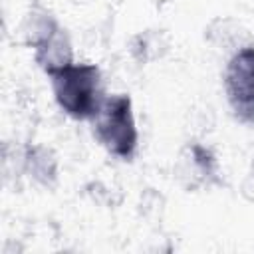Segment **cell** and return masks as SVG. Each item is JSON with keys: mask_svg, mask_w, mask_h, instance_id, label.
<instances>
[{"mask_svg": "<svg viewBox=\"0 0 254 254\" xmlns=\"http://www.w3.org/2000/svg\"><path fill=\"white\" fill-rule=\"evenodd\" d=\"M246 181H252V190H254V159H252V169H250V173H248Z\"/></svg>", "mask_w": 254, "mask_h": 254, "instance_id": "ba28073f", "label": "cell"}, {"mask_svg": "<svg viewBox=\"0 0 254 254\" xmlns=\"http://www.w3.org/2000/svg\"><path fill=\"white\" fill-rule=\"evenodd\" d=\"M54 99L62 113L75 121H91L107 93L101 69L89 62H71L48 73Z\"/></svg>", "mask_w": 254, "mask_h": 254, "instance_id": "6da1fadb", "label": "cell"}, {"mask_svg": "<svg viewBox=\"0 0 254 254\" xmlns=\"http://www.w3.org/2000/svg\"><path fill=\"white\" fill-rule=\"evenodd\" d=\"M32 52H34V62L46 75L75 62L71 38L64 26H60L50 38H46L42 44H38Z\"/></svg>", "mask_w": 254, "mask_h": 254, "instance_id": "8992f818", "label": "cell"}, {"mask_svg": "<svg viewBox=\"0 0 254 254\" xmlns=\"http://www.w3.org/2000/svg\"><path fill=\"white\" fill-rule=\"evenodd\" d=\"M95 141L115 159L133 161L139 151V129L129 93L107 95L99 113L89 121Z\"/></svg>", "mask_w": 254, "mask_h": 254, "instance_id": "7a4b0ae2", "label": "cell"}, {"mask_svg": "<svg viewBox=\"0 0 254 254\" xmlns=\"http://www.w3.org/2000/svg\"><path fill=\"white\" fill-rule=\"evenodd\" d=\"M175 177L187 190H200L220 181V165L210 147L202 143H187L175 163Z\"/></svg>", "mask_w": 254, "mask_h": 254, "instance_id": "277c9868", "label": "cell"}, {"mask_svg": "<svg viewBox=\"0 0 254 254\" xmlns=\"http://www.w3.org/2000/svg\"><path fill=\"white\" fill-rule=\"evenodd\" d=\"M20 171L36 185L52 189L60 177V163L56 153L42 143H28L18 153Z\"/></svg>", "mask_w": 254, "mask_h": 254, "instance_id": "5b68a950", "label": "cell"}, {"mask_svg": "<svg viewBox=\"0 0 254 254\" xmlns=\"http://www.w3.org/2000/svg\"><path fill=\"white\" fill-rule=\"evenodd\" d=\"M222 85L232 115L244 125H254V46H242L230 54Z\"/></svg>", "mask_w": 254, "mask_h": 254, "instance_id": "3957f363", "label": "cell"}, {"mask_svg": "<svg viewBox=\"0 0 254 254\" xmlns=\"http://www.w3.org/2000/svg\"><path fill=\"white\" fill-rule=\"evenodd\" d=\"M167 50H169V42L161 30H145L131 40V56L139 64L161 60L167 54Z\"/></svg>", "mask_w": 254, "mask_h": 254, "instance_id": "52a82bcc", "label": "cell"}]
</instances>
